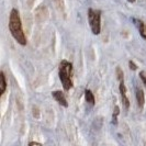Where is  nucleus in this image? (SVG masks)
Wrapping results in <instances>:
<instances>
[{"instance_id":"obj_1","label":"nucleus","mask_w":146,"mask_h":146,"mask_svg":"<svg viewBox=\"0 0 146 146\" xmlns=\"http://www.w3.org/2000/svg\"><path fill=\"white\" fill-rule=\"evenodd\" d=\"M9 29L12 34V36L15 37V40L20 44V45H27V37L23 33L21 24V19L19 11L17 9H12L11 13H10V20H9Z\"/></svg>"},{"instance_id":"obj_2","label":"nucleus","mask_w":146,"mask_h":146,"mask_svg":"<svg viewBox=\"0 0 146 146\" xmlns=\"http://www.w3.org/2000/svg\"><path fill=\"white\" fill-rule=\"evenodd\" d=\"M72 74H73V65L68 60L63 59L59 64V79L65 90H69L73 87Z\"/></svg>"},{"instance_id":"obj_3","label":"nucleus","mask_w":146,"mask_h":146,"mask_svg":"<svg viewBox=\"0 0 146 146\" xmlns=\"http://www.w3.org/2000/svg\"><path fill=\"white\" fill-rule=\"evenodd\" d=\"M88 20L92 30V33L98 35L101 31V13L100 11H95L92 9L88 10Z\"/></svg>"},{"instance_id":"obj_4","label":"nucleus","mask_w":146,"mask_h":146,"mask_svg":"<svg viewBox=\"0 0 146 146\" xmlns=\"http://www.w3.org/2000/svg\"><path fill=\"white\" fill-rule=\"evenodd\" d=\"M120 92H121V98H122V103L124 106V108L126 110L129 109L130 107V101L127 99V96H126V87H125L124 82H120Z\"/></svg>"},{"instance_id":"obj_5","label":"nucleus","mask_w":146,"mask_h":146,"mask_svg":"<svg viewBox=\"0 0 146 146\" xmlns=\"http://www.w3.org/2000/svg\"><path fill=\"white\" fill-rule=\"evenodd\" d=\"M52 96H53V98H54V99H55V100H56L60 106H63V107H65V108L68 107L67 100H66L65 96L63 95V92H62V91H54V92L52 94Z\"/></svg>"},{"instance_id":"obj_6","label":"nucleus","mask_w":146,"mask_h":146,"mask_svg":"<svg viewBox=\"0 0 146 146\" xmlns=\"http://www.w3.org/2000/svg\"><path fill=\"white\" fill-rule=\"evenodd\" d=\"M136 100H137V104H139V108H143L144 107V103H145V96H144V91L141 89V88H136Z\"/></svg>"},{"instance_id":"obj_7","label":"nucleus","mask_w":146,"mask_h":146,"mask_svg":"<svg viewBox=\"0 0 146 146\" xmlns=\"http://www.w3.org/2000/svg\"><path fill=\"white\" fill-rule=\"evenodd\" d=\"M133 21H134V23L136 24V27H137V29H139V31L141 36L143 37L144 40H146V25H145V23H144L143 21L136 20V19H134Z\"/></svg>"},{"instance_id":"obj_8","label":"nucleus","mask_w":146,"mask_h":146,"mask_svg":"<svg viewBox=\"0 0 146 146\" xmlns=\"http://www.w3.org/2000/svg\"><path fill=\"white\" fill-rule=\"evenodd\" d=\"M6 88H7L6 77H5V74L1 73L0 74V95H3V94H5Z\"/></svg>"},{"instance_id":"obj_9","label":"nucleus","mask_w":146,"mask_h":146,"mask_svg":"<svg viewBox=\"0 0 146 146\" xmlns=\"http://www.w3.org/2000/svg\"><path fill=\"white\" fill-rule=\"evenodd\" d=\"M85 99H86V101H87L89 104H91V106H94L95 102H96L94 94H92L90 90H88V89L85 91Z\"/></svg>"},{"instance_id":"obj_10","label":"nucleus","mask_w":146,"mask_h":146,"mask_svg":"<svg viewBox=\"0 0 146 146\" xmlns=\"http://www.w3.org/2000/svg\"><path fill=\"white\" fill-rule=\"evenodd\" d=\"M119 113H120V109H119L117 106H115L114 107V111H113V120H112L113 124H117V115H119Z\"/></svg>"},{"instance_id":"obj_11","label":"nucleus","mask_w":146,"mask_h":146,"mask_svg":"<svg viewBox=\"0 0 146 146\" xmlns=\"http://www.w3.org/2000/svg\"><path fill=\"white\" fill-rule=\"evenodd\" d=\"M117 77L120 82H123V77H124V75H123V72H122V69H121L120 67L117 68Z\"/></svg>"},{"instance_id":"obj_12","label":"nucleus","mask_w":146,"mask_h":146,"mask_svg":"<svg viewBox=\"0 0 146 146\" xmlns=\"http://www.w3.org/2000/svg\"><path fill=\"white\" fill-rule=\"evenodd\" d=\"M139 78L142 79V81L144 82V85L146 86V72H144V70L141 72V73H139Z\"/></svg>"},{"instance_id":"obj_13","label":"nucleus","mask_w":146,"mask_h":146,"mask_svg":"<svg viewBox=\"0 0 146 146\" xmlns=\"http://www.w3.org/2000/svg\"><path fill=\"white\" fill-rule=\"evenodd\" d=\"M129 67H130V69H132V70H136V69H137V66L135 65V63H134L133 60H130V62H129Z\"/></svg>"},{"instance_id":"obj_14","label":"nucleus","mask_w":146,"mask_h":146,"mask_svg":"<svg viewBox=\"0 0 146 146\" xmlns=\"http://www.w3.org/2000/svg\"><path fill=\"white\" fill-rule=\"evenodd\" d=\"M29 146H42V144H40L37 142H30Z\"/></svg>"},{"instance_id":"obj_15","label":"nucleus","mask_w":146,"mask_h":146,"mask_svg":"<svg viewBox=\"0 0 146 146\" xmlns=\"http://www.w3.org/2000/svg\"><path fill=\"white\" fill-rule=\"evenodd\" d=\"M129 2H135V0H129Z\"/></svg>"},{"instance_id":"obj_16","label":"nucleus","mask_w":146,"mask_h":146,"mask_svg":"<svg viewBox=\"0 0 146 146\" xmlns=\"http://www.w3.org/2000/svg\"><path fill=\"white\" fill-rule=\"evenodd\" d=\"M145 146H146V144H145Z\"/></svg>"}]
</instances>
